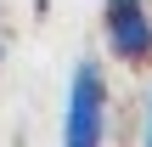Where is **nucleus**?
<instances>
[{"instance_id": "7ed1b4c3", "label": "nucleus", "mask_w": 152, "mask_h": 147, "mask_svg": "<svg viewBox=\"0 0 152 147\" xmlns=\"http://www.w3.org/2000/svg\"><path fill=\"white\" fill-rule=\"evenodd\" d=\"M141 136L152 142V96H147V125H141Z\"/></svg>"}, {"instance_id": "f03ea898", "label": "nucleus", "mask_w": 152, "mask_h": 147, "mask_svg": "<svg viewBox=\"0 0 152 147\" xmlns=\"http://www.w3.org/2000/svg\"><path fill=\"white\" fill-rule=\"evenodd\" d=\"M102 28H107V51L118 62H152V6L147 0H107Z\"/></svg>"}, {"instance_id": "f257e3e1", "label": "nucleus", "mask_w": 152, "mask_h": 147, "mask_svg": "<svg viewBox=\"0 0 152 147\" xmlns=\"http://www.w3.org/2000/svg\"><path fill=\"white\" fill-rule=\"evenodd\" d=\"M107 136V79L85 57L68 79V113H62V142L68 147H96Z\"/></svg>"}]
</instances>
